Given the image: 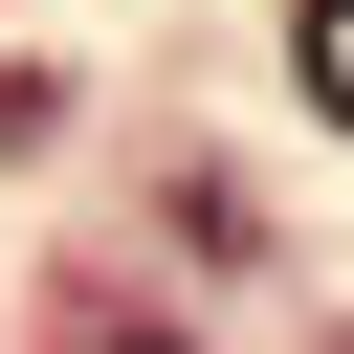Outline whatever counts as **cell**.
<instances>
[{
	"label": "cell",
	"mask_w": 354,
	"mask_h": 354,
	"mask_svg": "<svg viewBox=\"0 0 354 354\" xmlns=\"http://www.w3.org/2000/svg\"><path fill=\"white\" fill-rule=\"evenodd\" d=\"M310 111L354 133V0H310Z\"/></svg>",
	"instance_id": "1"
}]
</instances>
